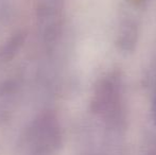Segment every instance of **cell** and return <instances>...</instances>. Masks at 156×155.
I'll return each instance as SVG.
<instances>
[{"mask_svg": "<svg viewBox=\"0 0 156 155\" xmlns=\"http://www.w3.org/2000/svg\"><path fill=\"white\" fill-rule=\"evenodd\" d=\"M25 41L26 34L23 32H18L0 46V64H5L12 61L21 49Z\"/></svg>", "mask_w": 156, "mask_h": 155, "instance_id": "obj_2", "label": "cell"}, {"mask_svg": "<svg viewBox=\"0 0 156 155\" xmlns=\"http://www.w3.org/2000/svg\"><path fill=\"white\" fill-rule=\"evenodd\" d=\"M30 146L39 153H48L58 147L61 141L60 128L55 117L51 113H45L37 117L28 132Z\"/></svg>", "mask_w": 156, "mask_h": 155, "instance_id": "obj_1", "label": "cell"}, {"mask_svg": "<svg viewBox=\"0 0 156 155\" xmlns=\"http://www.w3.org/2000/svg\"><path fill=\"white\" fill-rule=\"evenodd\" d=\"M155 119H156V107H155Z\"/></svg>", "mask_w": 156, "mask_h": 155, "instance_id": "obj_3", "label": "cell"}]
</instances>
